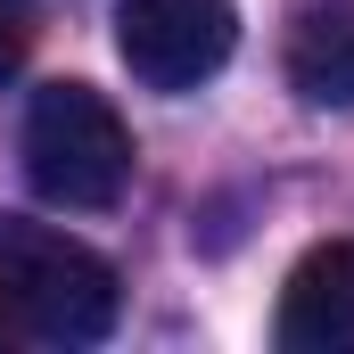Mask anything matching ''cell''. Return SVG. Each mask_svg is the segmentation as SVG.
Masks as SVG:
<instances>
[{"instance_id":"5b68a950","label":"cell","mask_w":354,"mask_h":354,"mask_svg":"<svg viewBox=\"0 0 354 354\" xmlns=\"http://www.w3.org/2000/svg\"><path fill=\"white\" fill-rule=\"evenodd\" d=\"M288 91L305 107H354V0H305L288 25Z\"/></svg>"},{"instance_id":"52a82bcc","label":"cell","mask_w":354,"mask_h":354,"mask_svg":"<svg viewBox=\"0 0 354 354\" xmlns=\"http://www.w3.org/2000/svg\"><path fill=\"white\" fill-rule=\"evenodd\" d=\"M8 330H17V322H8V305H0V338H8Z\"/></svg>"},{"instance_id":"8992f818","label":"cell","mask_w":354,"mask_h":354,"mask_svg":"<svg viewBox=\"0 0 354 354\" xmlns=\"http://www.w3.org/2000/svg\"><path fill=\"white\" fill-rule=\"evenodd\" d=\"M25 50H33V0H0V83L25 66Z\"/></svg>"},{"instance_id":"3957f363","label":"cell","mask_w":354,"mask_h":354,"mask_svg":"<svg viewBox=\"0 0 354 354\" xmlns=\"http://www.w3.org/2000/svg\"><path fill=\"white\" fill-rule=\"evenodd\" d=\"M115 50L132 83L149 91H198L214 83L239 50V8L231 0H124L115 8Z\"/></svg>"},{"instance_id":"7a4b0ae2","label":"cell","mask_w":354,"mask_h":354,"mask_svg":"<svg viewBox=\"0 0 354 354\" xmlns=\"http://www.w3.org/2000/svg\"><path fill=\"white\" fill-rule=\"evenodd\" d=\"M17 157H25V181L66 214H99V206H115L132 189V132L107 107V91H91V83L33 91Z\"/></svg>"},{"instance_id":"277c9868","label":"cell","mask_w":354,"mask_h":354,"mask_svg":"<svg viewBox=\"0 0 354 354\" xmlns=\"http://www.w3.org/2000/svg\"><path fill=\"white\" fill-rule=\"evenodd\" d=\"M272 338L288 354H354V239H322L297 256V272L280 280Z\"/></svg>"},{"instance_id":"6da1fadb","label":"cell","mask_w":354,"mask_h":354,"mask_svg":"<svg viewBox=\"0 0 354 354\" xmlns=\"http://www.w3.org/2000/svg\"><path fill=\"white\" fill-rule=\"evenodd\" d=\"M0 305L17 322V338H41V346H99L124 313V280L115 264L83 248L75 231L58 223H25V214H0Z\"/></svg>"}]
</instances>
